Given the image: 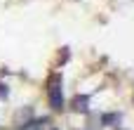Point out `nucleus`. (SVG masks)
<instances>
[{"instance_id": "1", "label": "nucleus", "mask_w": 134, "mask_h": 130, "mask_svg": "<svg viewBox=\"0 0 134 130\" xmlns=\"http://www.w3.org/2000/svg\"><path fill=\"white\" fill-rule=\"evenodd\" d=\"M47 92H49V104H52V109H54V111H61V109H64L61 76H52V78H49V88H47Z\"/></svg>"}, {"instance_id": "2", "label": "nucleus", "mask_w": 134, "mask_h": 130, "mask_svg": "<svg viewBox=\"0 0 134 130\" xmlns=\"http://www.w3.org/2000/svg\"><path fill=\"white\" fill-rule=\"evenodd\" d=\"M101 121H104V126H113V123H120V114H106Z\"/></svg>"}, {"instance_id": "3", "label": "nucleus", "mask_w": 134, "mask_h": 130, "mask_svg": "<svg viewBox=\"0 0 134 130\" xmlns=\"http://www.w3.org/2000/svg\"><path fill=\"white\" fill-rule=\"evenodd\" d=\"M85 104H87V97H80V95H78V97H75V99H73V107H75V109H78V111H80V109H82V111H85V109H87V107H85Z\"/></svg>"}, {"instance_id": "4", "label": "nucleus", "mask_w": 134, "mask_h": 130, "mask_svg": "<svg viewBox=\"0 0 134 130\" xmlns=\"http://www.w3.org/2000/svg\"><path fill=\"white\" fill-rule=\"evenodd\" d=\"M0 97H7V85H0Z\"/></svg>"}]
</instances>
